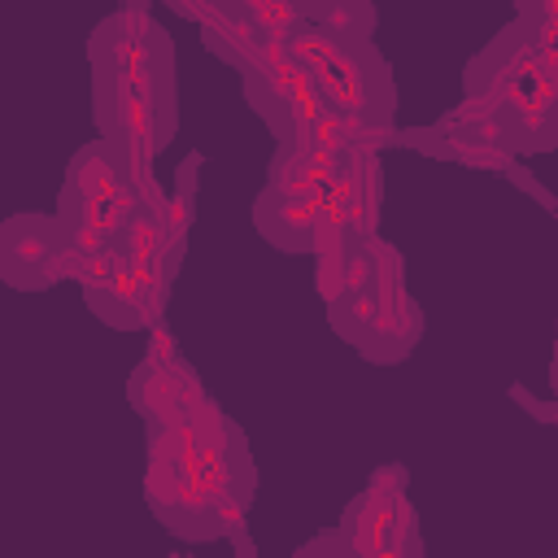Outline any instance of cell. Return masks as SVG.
Masks as SVG:
<instances>
[{"mask_svg":"<svg viewBox=\"0 0 558 558\" xmlns=\"http://www.w3.org/2000/svg\"><path fill=\"white\" fill-rule=\"evenodd\" d=\"M22 240H13V231L4 227V235H0V266H9L13 262V248H17ZM52 253H57V244H48V240H35V248H22V257L31 262L26 266V288L31 283H48V275H52ZM17 266H9V275H13Z\"/></svg>","mask_w":558,"mask_h":558,"instance_id":"obj_1","label":"cell"}]
</instances>
